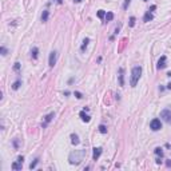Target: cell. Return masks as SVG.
Here are the masks:
<instances>
[{
  "mask_svg": "<svg viewBox=\"0 0 171 171\" xmlns=\"http://www.w3.org/2000/svg\"><path fill=\"white\" fill-rule=\"evenodd\" d=\"M86 156V150H75L72 151L71 154L68 156V161L71 164H75V166H78V164L83 161V158Z\"/></svg>",
  "mask_w": 171,
  "mask_h": 171,
  "instance_id": "6da1fadb",
  "label": "cell"
},
{
  "mask_svg": "<svg viewBox=\"0 0 171 171\" xmlns=\"http://www.w3.org/2000/svg\"><path fill=\"white\" fill-rule=\"evenodd\" d=\"M140 75H142V67L140 66H135L131 71V80H130V84L131 87H135L138 84V82L140 79Z\"/></svg>",
  "mask_w": 171,
  "mask_h": 171,
  "instance_id": "7a4b0ae2",
  "label": "cell"
},
{
  "mask_svg": "<svg viewBox=\"0 0 171 171\" xmlns=\"http://www.w3.org/2000/svg\"><path fill=\"white\" fill-rule=\"evenodd\" d=\"M161 118H163L164 122L171 123V108H164V110H162Z\"/></svg>",
  "mask_w": 171,
  "mask_h": 171,
  "instance_id": "3957f363",
  "label": "cell"
},
{
  "mask_svg": "<svg viewBox=\"0 0 171 171\" xmlns=\"http://www.w3.org/2000/svg\"><path fill=\"white\" fill-rule=\"evenodd\" d=\"M150 128L152 131H159V130L162 128V122L159 119H152L151 123H150Z\"/></svg>",
  "mask_w": 171,
  "mask_h": 171,
  "instance_id": "277c9868",
  "label": "cell"
},
{
  "mask_svg": "<svg viewBox=\"0 0 171 171\" xmlns=\"http://www.w3.org/2000/svg\"><path fill=\"white\" fill-rule=\"evenodd\" d=\"M56 59H58V52L56 51H52L50 54V59H48V64L50 67H54L56 64Z\"/></svg>",
  "mask_w": 171,
  "mask_h": 171,
  "instance_id": "5b68a950",
  "label": "cell"
},
{
  "mask_svg": "<svg viewBox=\"0 0 171 171\" xmlns=\"http://www.w3.org/2000/svg\"><path fill=\"white\" fill-rule=\"evenodd\" d=\"M166 62H167V58L166 56H161V59H159V60H158V64H156V68L158 70H163L164 67H166L167 66V64H166Z\"/></svg>",
  "mask_w": 171,
  "mask_h": 171,
  "instance_id": "8992f818",
  "label": "cell"
},
{
  "mask_svg": "<svg viewBox=\"0 0 171 171\" xmlns=\"http://www.w3.org/2000/svg\"><path fill=\"white\" fill-rule=\"evenodd\" d=\"M102 147H95V149H94V154H92V159L94 161H98L99 159V156L102 155Z\"/></svg>",
  "mask_w": 171,
  "mask_h": 171,
  "instance_id": "52a82bcc",
  "label": "cell"
},
{
  "mask_svg": "<svg viewBox=\"0 0 171 171\" xmlns=\"http://www.w3.org/2000/svg\"><path fill=\"white\" fill-rule=\"evenodd\" d=\"M54 116H55V114L54 112H50L48 115H45V118H44V123H43V128H45L47 126H48V123L54 119Z\"/></svg>",
  "mask_w": 171,
  "mask_h": 171,
  "instance_id": "ba28073f",
  "label": "cell"
},
{
  "mask_svg": "<svg viewBox=\"0 0 171 171\" xmlns=\"http://www.w3.org/2000/svg\"><path fill=\"white\" fill-rule=\"evenodd\" d=\"M118 76H119V86L123 87L124 86V70H123L122 67L119 68V75Z\"/></svg>",
  "mask_w": 171,
  "mask_h": 171,
  "instance_id": "9c48e42d",
  "label": "cell"
},
{
  "mask_svg": "<svg viewBox=\"0 0 171 171\" xmlns=\"http://www.w3.org/2000/svg\"><path fill=\"white\" fill-rule=\"evenodd\" d=\"M152 19H154V15L151 14V11H147V12L144 14V17H143V21L144 23H149V21H151Z\"/></svg>",
  "mask_w": 171,
  "mask_h": 171,
  "instance_id": "30bf717a",
  "label": "cell"
},
{
  "mask_svg": "<svg viewBox=\"0 0 171 171\" xmlns=\"http://www.w3.org/2000/svg\"><path fill=\"white\" fill-rule=\"evenodd\" d=\"M80 118H82V120H83V122H86V123H88V122H90L91 120V118H90V115H87L86 112H84V111H80Z\"/></svg>",
  "mask_w": 171,
  "mask_h": 171,
  "instance_id": "8fae6325",
  "label": "cell"
},
{
  "mask_svg": "<svg viewBox=\"0 0 171 171\" xmlns=\"http://www.w3.org/2000/svg\"><path fill=\"white\" fill-rule=\"evenodd\" d=\"M71 143H72L74 146H76V144H79V143H80L79 136H78L76 134H71Z\"/></svg>",
  "mask_w": 171,
  "mask_h": 171,
  "instance_id": "7c38bea8",
  "label": "cell"
},
{
  "mask_svg": "<svg viewBox=\"0 0 171 171\" xmlns=\"http://www.w3.org/2000/svg\"><path fill=\"white\" fill-rule=\"evenodd\" d=\"M48 16H50V11L48 9H44L43 14H42V21L45 23L47 20H48Z\"/></svg>",
  "mask_w": 171,
  "mask_h": 171,
  "instance_id": "4fadbf2b",
  "label": "cell"
},
{
  "mask_svg": "<svg viewBox=\"0 0 171 171\" xmlns=\"http://www.w3.org/2000/svg\"><path fill=\"white\" fill-rule=\"evenodd\" d=\"M88 43H90V39H88V38H86V39L83 40V44H82V47H80V51H82V52H84V51H86V48H87Z\"/></svg>",
  "mask_w": 171,
  "mask_h": 171,
  "instance_id": "5bb4252c",
  "label": "cell"
},
{
  "mask_svg": "<svg viewBox=\"0 0 171 171\" xmlns=\"http://www.w3.org/2000/svg\"><path fill=\"white\" fill-rule=\"evenodd\" d=\"M38 54H39V50H38V47H33V48L31 50V55L33 59H38Z\"/></svg>",
  "mask_w": 171,
  "mask_h": 171,
  "instance_id": "9a60e30c",
  "label": "cell"
},
{
  "mask_svg": "<svg viewBox=\"0 0 171 171\" xmlns=\"http://www.w3.org/2000/svg\"><path fill=\"white\" fill-rule=\"evenodd\" d=\"M21 166H23V163H20V162L12 163V168H14V170H21Z\"/></svg>",
  "mask_w": 171,
  "mask_h": 171,
  "instance_id": "2e32d148",
  "label": "cell"
},
{
  "mask_svg": "<svg viewBox=\"0 0 171 171\" xmlns=\"http://www.w3.org/2000/svg\"><path fill=\"white\" fill-rule=\"evenodd\" d=\"M20 84H21V80H20V79H17V80L15 82V83L12 84V90H19Z\"/></svg>",
  "mask_w": 171,
  "mask_h": 171,
  "instance_id": "e0dca14e",
  "label": "cell"
},
{
  "mask_svg": "<svg viewBox=\"0 0 171 171\" xmlns=\"http://www.w3.org/2000/svg\"><path fill=\"white\" fill-rule=\"evenodd\" d=\"M154 152H155V154H156L158 156H161V158L163 156V150L161 149V147H156V149H155V151H154Z\"/></svg>",
  "mask_w": 171,
  "mask_h": 171,
  "instance_id": "ac0fdd59",
  "label": "cell"
},
{
  "mask_svg": "<svg viewBox=\"0 0 171 171\" xmlns=\"http://www.w3.org/2000/svg\"><path fill=\"white\" fill-rule=\"evenodd\" d=\"M112 19H114V14L112 12H107V14H106V20H107V21H111Z\"/></svg>",
  "mask_w": 171,
  "mask_h": 171,
  "instance_id": "d6986e66",
  "label": "cell"
},
{
  "mask_svg": "<svg viewBox=\"0 0 171 171\" xmlns=\"http://www.w3.org/2000/svg\"><path fill=\"white\" fill-rule=\"evenodd\" d=\"M39 163V158H36V159H35V161L31 163V164H29V168H31V170H33L35 167H36V164Z\"/></svg>",
  "mask_w": 171,
  "mask_h": 171,
  "instance_id": "ffe728a7",
  "label": "cell"
},
{
  "mask_svg": "<svg viewBox=\"0 0 171 171\" xmlns=\"http://www.w3.org/2000/svg\"><path fill=\"white\" fill-rule=\"evenodd\" d=\"M99 131L102 132V134H106V132H107V127H106L104 124H100L99 126Z\"/></svg>",
  "mask_w": 171,
  "mask_h": 171,
  "instance_id": "44dd1931",
  "label": "cell"
},
{
  "mask_svg": "<svg viewBox=\"0 0 171 171\" xmlns=\"http://www.w3.org/2000/svg\"><path fill=\"white\" fill-rule=\"evenodd\" d=\"M104 16H106V12H104L103 9H99L98 11V17H99V19H103Z\"/></svg>",
  "mask_w": 171,
  "mask_h": 171,
  "instance_id": "7402d4cb",
  "label": "cell"
},
{
  "mask_svg": "<svg viewBox=\"0 0 171 171\" xmlns=\"http://www.w3.org/2000/svg\"><path fill=\"white\" fill-rule=\"evenodd\" d=\"M0 52H2L3 56H5V55L8 54V51H7V48H5V47H0Z\"/></svg>",
  "mask_w": 171,
  "mask_h": 171,
  "instance_id": "603a6c76",
  "label": "cell"
},
{
  "mask_svg": "<svg viewBox=\"0 0 171 171\" xmlns=\"http://www.w3.org/2000/svg\"><path fill=\"white\" fill-rule=\"evenodd\" d=\"M14 70H15L16 72H19V71H20V63H19V62H16V63H15V66H14Z\"/></svg>",
  "mask_w": 171,
  "mask_h": 171,
  "instance_id": "cb8c5ba5",
  "label": "cell"
},
{
  "mask_svg": "<svg viewBox=\"0 0 171 171\" xmlns=\"http://www.w3.org/2000/svg\"><path fill=\"white\" fill-rule=\"evenodd\" d=\"M130 3H131V0H124V4H123V9H127Z\"/></svg>",
  "mask_w": 171,
  "mask_h": 171,
  "instance_id": "d4e9b609",
  "label": "cell"
},
{
  "mask_svg": "<svg viewBox=\"0 0 171 171\" xmlns=\"http://www.w3.org/2000/svg\"><path fill=\"white\" fill-rule=\"evenodd\" d=\"M134 26H135V17L131 16L130 17V27H134Z\"/></svg>",
  "mask_w": 171,
  "mask_h": 171,
  "instance_id": "484cf974",
  "label": "cell"
},
{
  "mask_svg": "<svg viewBox=\"0 0 171 171\" xmlns=\"http://www.w3.org/2000/svg\"><path fill=\"white\" fill-rule=\"evenodd\" d=\"M74 95H75L76 98H78V99H82V98H83V95H82V94H80L79 91H75V92H74Z\"/></svg>",
  "mask_w": 171,
  "mask_h": 171,
  "instance_id": "4316f807",
  "label": "cell"
},
{
  "mask_svg": "<svg viewBox=\"0 0 171 171\" xmlns=\"http://www.w3.org/2000/svg\"><path fill=\"white\" fill-rule=\"evenodd\" d=\"M14 146H15V149H19V140H17V139L14 140Z\"/></svg>",
  "mask_w": 171,
  "mask_h": 171,
  "instance_id": "83f0119b",
  "label": "cell"
},
{
  "mask_svg": "<svg viewBox=\"0 0 171 171\" xmlns=\"http://www.w3.org/2000/svg\"><path fill=\"white\" fill-rule=\"evenodd\" d=\"M23 161H24V158H23V156H17V162L23 163Z\"/></svg>",
  "mask_w": 171,
  "mask_h": 171,
  "instance_id": "f1b7e54d",
  "label": "cell"
},
{
  "mask_svg": "<svg viewBox=\"0 0 171 171\" xmlns=\"http://www.w3.org/2000/svg\"><path fill=\"white\" fill-rule=\"evenodd\" d=\"M155 8H156V5H151V8H150L149 11H151V12H152V11H154Z\"/></svg>",
  "mask_w": 171,
  "mask_h": 171,
  "instance_id": "f546056e",
  "label": "cell"
},
{
  "mask_svg": "<svg viewBox=\"0 0 171 171\" xmlns=\"http://www.w3.org/2000/svg\"><path fill=\"white\" fill-rule=\"evenodd\" d=\"M166 164H167V167H170V166H171V161H167V163H166Z\"/></svg>",
  "mask_w": 171,
  "mask_h": 171,
  "instance_id": "4dcf8cb0",
  "label": "cell"
},
{
  "mask_svg": "<svg viewBox=\"0 0 171 171\" xmlns=\"http://www.w3.org/2000/svg\"><path fill=\"white\" fill-rule=\"evenodd\" d=\"M56 2H58V4H62V3H63V0H56Z\"/></svg>",
  "mask_w": 171,
  "mask_h": 171,
  "instance_id": "1f68e13d",
  "label": "cell"
},
{
  "mask_svg": "<svg viewBox=\"0 0 171 171\" xmlns=\"http://www.w3.org/2000/svg\"><path fill=\"white\" fill-rule=\"evenodd\" d=\"M167 88H168V90H171V83H168V84H167Z\"/></svg>",
  "mask_w": 171,
  "mask_h": 171,
  "instance_id": "d6a6232c",
  "label": "cell"
},
{
  "mask_svg": "<svg viewBox=\"0 0 171 171\" xmlns=\"http://www.w3.org/2000/svg\"><path fill=\"white\" fill-rule=\"evenodd\" d=\"M74 2H75V3H80V2H82V0H74Z\"/></svg>",
  "mask_w": 171,
  "mask_h": 171,
  "instance_id": "836d02e7",
  "label": "cell"
},
{
  "mask_svg": "<svg viewBox=\"0 0 171 171\" xmlns=\"http://www.w3.org/2000/svg\"><path fill=\"white\" fill-rule=\"evenodd\" d=\"M143 2H147V0H143Z\"/></svg>",
  "mask_w": 171,
  "mask_h": 171,
  "instance_id": "e575fe53",
  "label": "cell"
}]
</instances>
